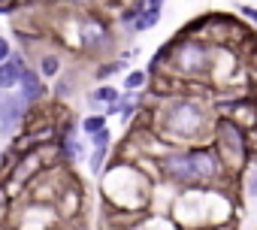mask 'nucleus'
Instances as JSON below:
<instances>
[{
	"label": "nucleus",
	"instance_id": "23",
	"mask_svg": "<svg viewBox=\"0 0 257 230\" xmlns=\"http://www.w3.org/2000/svg\"><path fill=\"white\" fill-rule=\"evenodd\" d=\"M7 215H10V191L0 185V224L7 221Z\"/></svg>",
	"mask_w": 257,
	"mask_h": 230
},
{
	"label": "nucleus",
	"instance_id": "14",
	"mask_svg": "<svg viewBox=\"0 0 257 230\" xmlns=\"http://www.w3.org/2000/svg\"><path fill=\"white\" fill-rule=\"evenodd\" d=\"M127 230H182L173 215H164V212H146L140 218H134L131 224H127Z\"/></svg>",
	"mask_w": 257,
	"mask_h": 230
},
{
	"label": "nucleus",
	"instance_id": "24",
	"mask_svg": "<svg viewBox=\"0 0 257 230\" xmlns=\"http://www.w3.org/2000/svg\"><path fill=\"white\" fill-rule=\"evenodd\" d=\"M245 194L251 200H257V173L254 170H248V176H245Z\"/></svg>",
	"mask_w": 257,
	"mask_h": 230
},
{
	"label": "nucleus",
	"instance_id": "7",
	"mask_svg": "<svg viewBox=\"0 0 257 230\" xmlns=\"http://www.w3.org/2000/svg\"><path fill=\"white\" fill-rule=\"evenodd\" d=\"M28 119V106L16 91H4L0 97V140H16L25 128Z\"/></svg>",
	"mask_w": 257,
	"mask_h": 230
},
{
	"label": "nucleus",
	"instance_id": "20",
	"mask_svg": "<svg viewBox=\"0 0 257 230\" xmlns=\"http://www.w3.org/2000/svg\"><path fill=\"white\" fill-rule=\"evenodd\" d=\"M112 140H115L112 128H103V131H97L94 137H88V146H91V149H112Z\"/></svg>",
	"mask_w": 257,
	"mask_h": 230
},
{
	"label": "nucleus",
	"instance_id": "3",
	"mask_svg": "<svg viewBox=\"0 0 257 230\" xmlns=\"http://www.w3.org/2000/svg\"><path fill=\"white\" fill-rule=\"evenodd\" d=\"M155 185H158V179L146 173V161L137 164V161L118 158L100 176V197H103L106 209H112L124 218H140L152 206Z\"/></svg>",
	"mask_w": 257,
	"mask_h": 230
},
{
	"label": "nucleus",
	"instance_id": "16",
	"mask_svg": "<svg viewBox=\"0 0 257 230\" xmlns=\"http://www.w3.org/2000/svg\"><path fill=\"white\" fill-rule=\"evenodd\" d=\"M149 82H152V76H149V70L146 67H137V70H127L124 73V79H121V91H146L149 88Z\"/></svg>",
	"mask_w": 257,
	"mask_h": 230
},
{
	"label": "nucleus",
	"instance_id": "17",
	"mask_svg": "<svg viewBox=\"0 0 257 230\" xmlns=\"http://www.w3.org/2000/svg\"><path fill=\"white\" fill-rule=\"evenodd\" d=\"M161 19H164V10L146 7V10L140 13V19L134 22V37H140V34H149V31H155V28L161 25Z\"/></svg>",
	"mask_w": 257,
	"mask_h": 230
},
{
	"label": "nucleus",
	"instance_id": "25",
	"mask_svg": "<svg viewBox=\"0 0 257 230\" xmlns=\"http://www.w3.org/2000/svg\"><path fill=\"white\" fill-rule=\"evenodd\" d=\"M34 7H52V4H61V0H31Z\"/></svg>",
	"mask_w": 257,
	"mask_h": 230
},
{
	"label": "nucleus",
	"instance_id": "21",
	"mask_svg": "<svg viewBox=\"0 0 257 230\" xmlns=\"http://www.w3.org/2000/svg\"><path fill=\"white\" fill-rule=\"evenodd\" d=\"M236 16H239L242 22H251V25L257 28V7H248V4H239V7H236Z\"/></svg>",
	"mask_w": 257,
	"mask_h": 230
},
{
	"label": "nucleus",
	"instance_id": "15",
	"mask_svg": "<svg viewBox=\"0 0 257 230\" xmlns=\"http://www.w3.org/2000/svg\"><path fill=\"white\" fill-rule=\"evenodd\" d=\"M146 10V0H131V4H124L115 16V28L127 37H134V22L140 19V13Z\"/></svg>",
	"mask_w": 257,
	"mask_h": 230
},
{
	"label": "nucleus",
	"instance_id": "12",
	"mask_svg": "<svg viewBox=\"0 0 257 230\" xmlns=\"http://www.w3.org/2000/svg\"><path fill=\"white\" fill-rule=\"evenodd\" d=\"M79 91H82V79H79V70H76V67H67V70L52 82V97H55L58 103L73 100Z\"/></svg>",
	"mask_w": 257,
	"mask_h": 230
},
{
	"label": "nucleus",
	"instance_id": "10",
	"mask_svg": "<svg viewBox=\"0 0 257 230\" xmlns=\"http://www.w3.org/2000/svg\"><path fill=\"white\" fill-rule=\"evenodd\" d=\"M127 70H131V58H127V55H115V58L94 61V67H91V79H94V85H100V82H109V79L127 73Z\"/></svg>",
	"mask_w": 257,
	"mask_h": 230
},
{
	"label": "nucleus",
	"instance_id": "1",
	"mask_svg": "<svg viewBox=\"0 0 257 230\" xmlns=\"http://www.w3.org/2000/svg\"><path fill=\"white\" fill-rule=\"evenodd\" d=\"M155 167V179L161 185H170L176 194L182 191H203V188H224L227 182H236L227 167L221 164L212 143L197 146H167L149 161Z\"/></svg>",
	"mask_w": 257,
	"mask_h": 230
},
{
	"label": "nucleus",
	"instance_id": "26",
	"mask_svg": "<svg viewBox=\"0 0 257 230\" xmlns=\"http://www.w3.org/2000/svg\"><path fill=\"white\" fill-rule=\"evenodd\" d=\"M167 0H146V7H155V10H164Z\"/></svg>",
	"mask_w": 257,
	"mask_h": 230
},
{
	"label": "nucleus",
	"instance_id": "5",
	"mask_svg": "<svg viewBox=\"0 0 257 230\" xmlns=\"http://www.w3.org/2000/svg\"><path fill=\"white\" fill-rule=\"evenodd\" d=\"M218 49L215 43H209L206 37H197V34H179L173 37V55H170V73L185 79V82H203L212 76L215 70V58H218ZM167 73V76H170Z\"/></svg>",
	"mask_w": 257,
	"mask_h": 230
},
{
	"label": "nucleus",
	"instance_id": "18",
	"mask_svg": "<svg viewBox=\"0 0 257 230\" xmlns=\"http://www.w3.org/2000/svg\"><path fill=\"white\" fill-rule=\"evenodd\" d=\"M103 128H109V115H103V112H88V115H82V122H79V131L85 134V140L94 137L97 131H103Z\"/></svg>",
	"mask_w": 257,
	"mask_h": 230
},
{
	"label": "nucleus",
	"instance_id": "6",
	"mask_svg": "<svg viewBox=\"0 0 257 230\" xmlns=\"http://www.w3.org/2000/svg\"><path fill=\"white\" fill-rule=\"evenodd\" d=\"M115 22H109L103 13H79L76 16V49L85 58L103 61L109 58V52L115 49Z\"/></svg>",
	"mask_w": 257,
	"mask_h": 230
},
{
	"label": "nucleus",
	"instance_id": "8",
	"mask_svg": "<svg viewBox=\"0 0 257 230\" xmlns=\"http://www.w3.org/2000/svg\"><path fill=\"white\" fill-rule=\"evenodd\" d=\"M16 94L22 97V103H25L28 109L43 106V103L49 100V82L37 73V67H34L31 61H28V64H25V70H22V79H19Z\"/></svg>",
	"mask_w": 257,
	"mask_h": 230
},
{
	"label": "nucleus",
	"instance_id": "2",
	"mask_svg": "<svg viewBox=\"0 0 257 230\" xmlns=\"http://www.w3.org/2000/svg\"><path fill=\"white\" fill-rule=\"evenodd\" d=\"M215 112L203 94H167L152 109V131L167 146L209 143Z\"/></svg>",
	"mask_w": 257,
	"mask_h": 230
},
{
	"label": "nucleus",
	"instance_id": "28",
	"mask_svg": "<svg viewBox=\"0 0 257 230\" xmlns=\"http://www.w3.org/2000/svg\"><path fill=\"white\" fill-rule=\"evenodd\" d=\"M0 97H4V91H0Z\"/></svg>",
	"mask_w": 257,
	"mask_h": 230
},
{
	"label": "nucleus",
	"instance_id": "22",
	"mask_svg": "<svg viewBox=\"0 0 257 230\" xmlns=\"http://www.w3.org/2000/svg\"><path fill=\"white\" fill-rule=\"evenodd\" d=\"M13 52H16V46H13V40H10L7 34H0V64H4V61H7V58L13 55Z\"/></svg>",
	"mask_w": 257,
	"mask_h": 230
},
{
	"label": "nucleus",
	"instance_id": "19",
	"mask_svg": "<svg viewBox=\"0 0 257 230\" xmlns=\"http://www.w3.org/2000/svg\"><path fill=\"white\" fill-rule=\"evenodd\" d=\"M109 155H112V149H91V155L85 158L91 176H103V170L109 167Z\"/></svg>",
	"mask_w": 257,
	"mask_h": 230
},
{
	"label": "nucleus",
	"instance_id": "9",
	"mask_svg": "<svg viewBox=\"0 0 257 230\" xmlns=\"http://www.w3.org/2000/svg\"><path fill=\"white\" fill-rule=\"evenodd\" d=\"M31 64L37 67V73H40L46 82H55V79L67 70V67H64V55H61L58 49H49V46L40 49L37 55H31Z\"/></svg>",
	"mask_w": 257,
	"mask_h": 230
},
{
	"label": "nucleus",
	"instance_id": "27",
	"mask_svg": "<svg viewBox=\"0 0 257 230\" xmlns=\"http://www.w3.org/2000/svg\"><path fill=\"white\" fill-rule=\"evenodd\" d=\"M185 230H224V227H185Z\"/></svg>",
	"mask_w": 257,
	"mask_h": 230
},
{
	"label": "nucleus",
	"instance_id": "13",
	"mask_svg": "<svg viewBox=\"0 0 257 230\" xmlns=\"http://www.w3.org/2000/svg\"><path fill=\"white\" fill-rule=\"evenodd\" d=\"M85 100H88V106L94 112H103L109 103H118L121 100V88H115L109 82H100V85H94V88L85 91Z\"/></svg>",
	"mask_w": 257,
	"mask_h": 230
},
{
	"label": "nucleus",
	"instance_id": "4",
	"mask_svg": "<svg viewBox=\"0 0 257 230\" xmlns=\"http://www.w3.org/2000/svg\"><path fill=\"white\" fill-rule=\"evenodd\" d=\"M212 149L218 152L221 164L227 167V173L233 179H239L251 164H254V134L239 125L230 115H215L212 119V134H209Z\"/></svg>",
	"mask_w": 257,
	"mask_h": 230
},
{
	"label": "nucleus",
	"instance_id": "11",
	"mask_svg": "<svg viewBox=\"0 0 257 230\" xmlns=\"http://www.w3.org/2000/svg\"><path fill=\"white\" fill-rule=\"evenodd\" d=\"M25 64H28V55L25 52H13L4 64H0V91H16L19 88V79H22Z\"/></svg>",
	"mask_w": 257,
	"mask_h": 230
}]
</instances>
